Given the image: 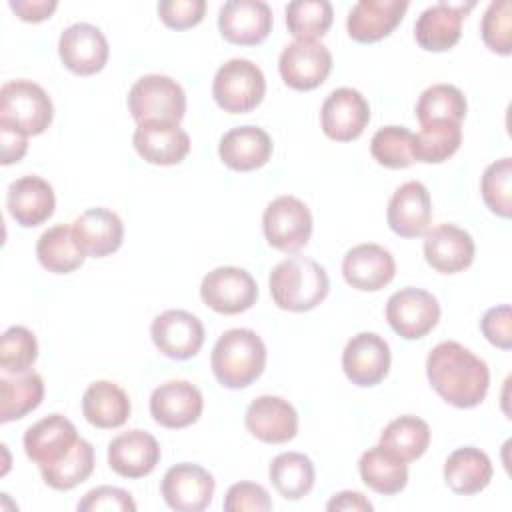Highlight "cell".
Returning a JSON list of instances; mask_svg holds the SVG:
<instances>
[{
    "mask_svg": "<svg viewBox=\"0 0 512 512\" xmlns=\"http://www.w3.org/2000/svg\"><path fill=\"white\" fill-rule=\"evenodd\" d=\"M426 376L436 394L456 408L482 404L490 386L488 364L454 340L440 342L428 352Z\"/></svg>",
    "mask_w": 512,
    "mask_h": 512,
    "instance_id": "1",
    "label": "cell"
},
{
    "mask_svg": "<svg viewBox=\"0 0 512 512\" xmlns=\"http://www.w3.org/2000/svg\"><path fill=\"white\" fill-rule=\"evenodd\" d=\"M274 304L288 312H308L330 292V278L324 266L308 256H290L278 262L268 278Z\"/></svg>",
    "mask_w": 512,
    "mask_h": 512,
    "instance_id": "2",
    "label": "cell"
},
{
    "mask_svg": "<svg viewBox=\"0 0 512 512\" xmlns=\"http://www.w3.org/2000/svg\"><path fill=\"white\" fill-rule=\"evenodd\" d=\"M266 344L250 328H230L214 344L210 366L224 388H246L266 368Z\"/></svg>",
    "mask_w": 512,
    "mask_h": 512,
    "instance_id": "3",
    "label": "cell"
},
{
    "mask_svg": "<svg viewBox=\"0 0 512 512\" xmlns=\"http://www.w3.org/2000/svg\"><path fill=\"white\" fill-rule=\"evenodd\" d=\"M54 118L48 92L26 78L8 80L0 88V124L12 126L26 136L46 132Z\"/></svg>",
    "mask_w": 512,
    "mask_h": 512,
    "instance_id": "4",
    "label": "cell"
},
{
    "mask_svg": "<svg viewBox=\"0 0 512 512\" xmlns=\"http://www.w3.org/2000/svg\"><path fill=\"white\" fill-rule=\"evenodd\" d=\"M266 94V78L258 64L248 58H230L214 74L212 96L230 114L254 110Z\"/></svg>",
    "mask_w": 512,
    "mask_h": 512,
    "instance_id": "5",
    "label": "cell"
},
{
    "mask_svg": "<svg viewBox=\"0 0 512 512\" xmlns=\"http://www.w3.org/2000/svg\"><path fill=\"white\" fill-rule=\"evenodd\" d=\"M128 110L138 124L146 120L180 122L186 114V92L170 76L146 74L132 84Z\"/></svg>",
    "mask_w": 512,
    "mask_h": 512,
    "instance_id": "6",
    "label": "cell"
},
{
    "mask_svg": "<svg viewBox=\"0 0 512 512\" xmlns=\"http://www.w3.org/2000/svg\"><path fill=\"white\" fill-rule=\"evenodd\" d=\"M262 230L272 248L294 254L312 236V212L300 198L282 194L264 208Z\"/></svg>",
    "mask_w": 512,
    "mask_h": 512,
    "instance_id": "7",
    "label": "cell"
},
{
    "mask_svg": "<svg viewBox=\"0 0 512 512\" xmlns=\"http://www.w3.org/2000/svg\"><path fill=\"white\" fill-rule=\"evenodd\" d=\"M200 298L218 314H240L256 304L258 284L244 268L218 266L202 278Z\"/></svg>",
    "mask_w": 512,
    "mask_h": 512,
    "instance_id": "8",
    "label": "cell"
},
{
    "mask_svg": "<svg viewBox=\"0 0 512 512\" xmlns=\"http://www.w3.org/2000/svg\"><path fill=\"white\" fill-rule=\"evenodd\" d=\"M386 320L404 340H418L436 328L440 304L428 290L406 286L388 298Z\"/></svg>",
    "mask_w": 512,
    "mask_h": 512,
    "instance_id": "9",
    "label": "cell"
},
{
    "mask_svg": "<svg viewBox=\"0 0 512 512\" xmlns=\"http://www.w3.org/2000/svg\"><path fill=\"white\" fill-rule=\"evenodd\" d=\"M278 70L286 86L300 92L314 90L332 72V54L318 40H294L282 48Z\"/></svg>",
    "mask_w": 512,
    "mask_h": 512,
    "instance_id": "10",
    "label": "cell"
},
{
    "mask_svg": "<svg viewBox=\"0 0 512 512\" xmlns=\"http://www.w3.org/2000/svg\"><path fill=\"white\" fill-rule=\"evenodd\" d=\"M216 482L212 474L192 462H180L166 470L160 482V494L168 508L176 512L206 510L214 498Z\"/></svg>",
    "mask_w": 512,
    "mask_h": 512,
    "instance_id": "11",
    "label": "cell"
},
{
    "mask_svg": "<svg viewBox=\"0 0 512 512\" xmlns=\"http://www.w3.org/2000/svg\"><path fill=\"white\" fill-rule=\"evenodd\" d=\"M368 122L370 104L356 88L340 86L322 102L320 126L330 140L352 142L362 136Z\"/></svg>",
    "mask_w": 512,
    "mask_h": 512,
    "instance_id": "12",
    "label": "cell"
},
{
    "mask_svg": "<svg viewBox=\"0 0 512 512\" xmlns=\"http://www.w3.org/2000/svg\"><path fill=\"white\" fill-rule=\"evenodd\" d=\"M390 362V346L376 332H358L342 350V370L360 388L380 384L388 376Z\"/></svg>",
    "mask_w": 512,
    "mask_h": 512,
    "instance_id": "13",
    "label": "cell"
},
{
    "mask_svg": "<svg viewBox=\"0 0 512 512\" xmlns=\"http://www.w3.org/2000/svg\"><path fill=\"white\" fill-rule=\"evenodd\" d=\"M154 346L172 360H188L196 356L204 344V324L186 310H164L150 324Z\"/></svg>",
    "mask_w": 512,
    "mask_h": 512,
    "instance_id": "14",
    "label": "cell"
},
{
    "mask_svg": "<svg viewBox=\"0 0 512 512\" xmlns=\"http://www.w3.org/2000/svg\"><path fill=\"white\" fill-rule=\"evenodd\" d=\"M58 56L70 72L78 76H92L106 66L110 46L98 26L90 22H76L62 30L58 38Z\"/></svg>",
    "mask_w": 512,
    "mask_h": 512,
    "instance_id": "15",
    "label": "cell"
},
{
    "mask_svg": "<svg viewBox=\"0 0 512 512\" xmlns=\"http://www.w3.org/2000/svg\"><path fill=\"white\" fill-rule=\"evenodd\" d=\"M272 8L262 0H228L218 12V30L224 40L238 46H254L272 30Z\"/></svg>",
    "mask_w": 512,
    "mask_h": 512,
    "instance_id": "16",
    "label": "cell"
},
{
    "mask_svg": "<svg viewBox=\"0 0 512 512\" xmlns=\"http://www.w3.org/2000/svg\"><path fill=\"white\" fill-rule=\"evenodd\" d=\"M204 410L202 392L188 380H168L150 394V414L156 424L178 430L194 424Z\"/></svg>",
    "mask_w": 512,
    "mask_h": 512,
    "instance_id": "17",
    "label": "cell"
},
{
    "mask_svg": "<svg viewBox=\"0 0 512 512\" xmlns=\"http://www.w3.org/2000/svg\"><path fill=\"white\" fill-rule=\"evenodd\" d=\"M134 150L142 160L156 166L180 164L190 152V136L178 122L146 120L140 122L132 136Z\"/></svg>",
    "mask_w": 512,
    "mask_h": 512,
    "instance_id": "18",
    "label": "cell"
},
{
    "mask_svg": "<svg viewBox=\"0 0 512 512\" xmlns=\"http://www.w3.org/2000/svg\"><path fill=\"white\" fill-rule=\"evenodd\" d=\"M246 430L264 444H284L298 434V412L282 396L254 398L244 414Z\"/></svg>",
    "mask_w": 512,
    "mask_h": 512,
    "instance_id": "19",
    "label": "cell"
},
{
    "mask_svg": "<svg viewBox=\"0 0 512 512\" xmlns=\"http://www.w3.org/2000/svg\"><path fill=\"white\" fill-rule=\"evenodd\" d=\"M474 2H436L424 8L414 24V38L428 52H446L462 36V22Z\"/></svg>",
    "mask_w": 512,
    "mask_h": 512,
    "instance_id": "20",
    "label": "cell"
},
{
    "mask_svg": "<svg viewBox=\"0 0 512 512\" xmlns=\"http://www.w3.org/2000/svg\"><path fill=\"white\" fill-rule=\"evenodd\" d=\"M390 230L402 238H418L428 232L432 222V198L428 188L418 180L400 184L386 210Z\"/></svg>",
    "mask_w": 512,
    "mask_h": 512,
    "instance_id": "21",
    "label": "cell"
},
{
    "mask_svg": "<svg viewBox=\"0 0 512 512\" xmlns=\"http://www.w3.org/2000/svg\"><path fill=\"white\" fill-rule=\"evenodd\" d=\"M396 274V262L390 250L374 242H362L352 246L342 260L344 280L362 292L382 290L392 282Z\"/></svg>",
    "mask_w": 512,
    "mask_h": 512,
    "instance_id": "22",
    "label": "cell"
},
{
    "mask_svg": "<svg viewBox=\"0 0 512 512\" xmlns=\"http://www.w3.org/2000/svg\"><path fill=\"white\" fill-rule=\"evenodd\" d=\"M424 258L440 274H458L472 266L476 246L468 230L456 224H438L424 234Z\"/></svg>",
    "mask_w": 512,
    "mask_h": 512,
    "instance_id": "23",
    "label": "cell"
},
{
    "mask_svg": "<svg viewBox=\"0 0 512 512\" xmlns=\"http://www.w3.org/2000/svg\"><path fill=\"white\" fill-rule=\"evenodd\" d=\"M160 462V444L146 430H128L114 436L108 444V466L122 478H144Z\"/></svg>",
    "mask_w": 512,
    "mask_h": 512,
    "instance_id": "24",
    "label": "cell"
},
{
    "mask_svg": "<svg viewBox=\"0 0 512 512\" xmlns=\"http://www.w3.org/2000/svg\"><path fill=\"white\" fill-rule=\"evenodd\" d=\"M76 426L62 414H48L28 426L22 444L26 456L38 466L58 462L78 442Z\"/></svg>",
    "mask_w": 512,
    "mask_h": 512,
    "instance_id": "25",
    "label": "cell"
},
{
    "mask_svg": "<svg viewBox=\"0 0 512 512\" xmlns=\"http://www.w3.org/2000/svg\"><path fill=\"white\" fill-rule=\"evenodd\" d=\"M6 208L16 224L24 228L40 226L54 214V188L48 180L36 174L16 178L8 186Z\"/></svg>",
    "mask_w": 512,
    "mask_h": 512,
    "instance_id": "26",
    "label": "cell"
},
{
    "mask_svg": "<svg viewBox=\"0 0 512 512\" xmlns=\"http://www.w3.org/2000/svg\"><path fill=\"white\" fill-rule=\"evenodd\" d=\"M406 10V0H360L348 12V36L360 44L378 42L394 32Z\"/></svg>",
    "mask_w": 512,
    "mask_h": 512,
    "instance_id": "27",
    "label": "cell"
},
{
    "mask_svg": "<svg viewBox=\"0 0 512 512\" xmlns=\"http://www.w3.org/2000/svg\"><path fill=\"white\" fill-rule=\"evenodd\" d=\"M274 144L266 130L246 124L230 128L218 142L220 160L236 172H252L262 168L272 156Z\"/></svg>",
    "mask_w": 512,
    "mask_h": 512,
    "instance_id": "28",
    "label": "cell"
},
{
    "mask_svg": "<svg viewBox=\"0 0 512 512\" xmlns=\"http://www.w3.org/2000/svg\"><path fill=\"white\" fill-rule=\"evenodd\" d=\"M72 234L86 256L104 258L122 246L124 224L108 208H88L72 222Z\"/></svg>",
    "mask_w": 512,
    "mask_h": 512,
    "instance_id": "29",
    "label": "cell"
},
{
    "mask_svg": "<svg viewBox=\"0 0 512 512\" xmlns=\"http://www.w3.org/2000/svg\"><path fill=\"white\" fill-rule=\"evenodd\" d=\"M492 474L494 468L488 454L476 446L456 448L444 462V482L460 496L482 492L490 484Z\"/></svg>",
    "mask_w": 512,
    "mask_h": 512,
    "instance_id": "30",
    "label": "cell"
},
{
    "mask_svg": "<svg viewBox=\"0 0 512 512\" xmlns=\"http://www.w3.org/2000/svg\"><path fill=\"white\" fill-rule=\"evenodd\" d=\"M130 412L128 394L110 380H96L82 394V414L96 428H120L130 418Z\"/></svg>",
    "mask_w": 512,
    "mask_h": 512,
    "instance_id": "31",
    "label": "cell"
},
{
    "mask_svg": "<svg viewBox=\"0 0 512 512\" xmlns=\"http://www.w3.org/2000/svg\"><path fill=\"white\" fill-rule=\"evenodd\" d=\"M44 398V380L38 372L26 370L18 374H0V422L24 418L36 410Z\"/></svg>",
    "mask_w": 512,
    "mask_h": 512,
    "instance_id": "32",
    "label": "cell"
},
{
    "mask_svg": "<svg viewBox=\"0 0 512 512\" xmlns=\"http://www.w3.org/2000/svg\"><path fill=\"white\" fill-rule=\"evenodd\" d=\"M36 258L52 274H70L84 264L86 254L76 244L72 226L54 224L36 242Z\"/></svg>",
    "mask_w": 512,
    "mask_h": 512,
    "instance_id": "33",
    "label": "cell"
},
{
    "mask_svg": "<svg viewBox=\"0 0 512 512\" xmlns=\"http://www.w3.org/2000/svg\"><path fill=\"white\" fill-rule=\"evenodd\" d=\"M386 452L402 462L418 460L430 444V426L426 420L404 414L386 424L378 442Z\"/></svg>",
    "mask_w": 512,
    "mask_h": 512,
    "instance_id": "34",
    "label": "cell"
},
{
    "mask_svg": "<svg viewBox=\"0 0 512 512\" xmlns=\"http://www.w3.org/2000/svg\"><path fill=\"white\" fill-rule=\"evenodd\" d=\"M358 470L362 482L384 496H394L402 492L408 484V466L406 462L394 458L380 444L366 450L358 460Z\"/></svg>",
    "mask_w": 512,
    "mask_h": 512,
    "instance_id": "35",
    "label": "cell"
},
{
    "mask_svg": "<svg viewBox=\"0 0 512 512\" xmlns=\"http://www.w3.org/2000/svg\"><path fill=\"white\" fill-rule=\"evenodd\" d=\"M268 476L284 500H300L314 488L316 470L306 454L282 452L272 458Z\"/></svg>",
    "mask_w": 512,
    "mask_h": 512,
    "instance_id": "36",
    "label": "cell"
},
{
    "mask_svg": "<svg viewBox=\"0 0 512 512\" xmlns=\"http://www.w3.org/2000/svg\"><path fill=\"white\" fill-rule=\"evenodd\" d=\"M92 472H94V448L84 438H78L74 448L58 462L40 466L42 480L50 488L60 492L76 488L78 484L88 480Z\"/></svg>",
    "mask_w": 512,
    "mask_h": 512,
    "instance_id": "37",
    "label": "cell"
},
{
    "mask_svg": "<svg viewBox=\"0 0 512 512\" xmlns=\"http://www.w3.org/2000/svg\"><path fill=\"white\" fill-rule=\"evenodd\" d=\"M468 104L466 96L460 88L452 84H432L428 86L418 102H416V118L420 126L432 124V122H462L466 116Z\"/></svg>",
    "mask_w": 512,
    "mask_h": 512,
    "instance_id": "38",
    "label": "cell"
},
{
    "mask_svg": "<svg viewBox=\"0 0 512 512\" xmlns=\"http://www.w3.org/2000/svg\"><path fill=\"white\" fill-rule=\"evenodd\" d=\"M462 144V126L458 122L424 124L414 134L412 156L416 162L440 164L454 156Z\"/></svg>",
    "mask_w": 512,
    "mask_h": 512,
    "instance_id": "39",
    "label": "cell"
},
{
    "mask_svg": "<svg viewBox=\"0 0 512 512\" xmlns=\"http://www.w3.org/2000/svg\"><path fill=\"white\" fill-rule=\"evenodd\" d=\"M286 26L296 40H316L328 32L334 10L328 0H294L286 4Z\"/></svg>",
    "mask_w": 512,
    "mask_h": 512,
    "instance_id": "40",
    "label": "cell"
},
{
    "mask_svg": "<svg viewBox=\"0 0 512 512\" xmlns=\"http://www.w3.org/2000/svg\"><path fill=\"white\" fill-rule=\"evenodd\" d=\"M412 142L414 134L406 126H384L374 132L370 154L384 168H408L414 162Z\"/></svg>",
    "mask_w": 512,
    "mask_h": 512,
    "instance_id": "41",
    "label": "cell"
},
{
    "mask_svg": "<svg viewBox=\"0 0 512 512\" xmlns=\"http://www.w3.org/2000/svg\"><path fill=\"white\" fill-rule=\"evenodd\" d=\"M480 192L484 204L500 218H510L512 214V158L504 156L486 166Z\"/></svg>",
    "mask_w": 512,
    "mask_h": 512,
    "instance_id": "42",
    "label": "cell"
},
{
    "mask_svg": "<svg viewBox=\"0 0 512 512\" xmlns=\"http://www.w3.org/2000/svg\"><path fill=\"white\" fill-rule=\"evenodd\" d=\"M38 358L36 336L26 326H10L0 336V368L18 374L32 368Z\"/></svg>",
    "mask_w": 512,
    "mask_h": 512,
    "instance_id": "43",
    "label": "cell"
},
{
    "mask_svg": "<svg viewBox=\"0 0 512 512\" xmlns=\"http://www.w3.org/2000/svg\"><path fill=\"white\" fill-rule=\"evenodd\" d=\"M480 34L484 44L502 56L512 52V6L510 0H494L488 4L482 22Z\"/></svg>",
    "mask_w": 512,
    "mask_h": 512,
    "instance_id": "44",
    "label": "cell"
},
{
    "mask_svg": "<svg viewBox=\"0 0 512 512\" xmlns=\"http://www.w3.org/2000/svg\"><path fill=\"white\" fill-rule=\"evenodd\" d=\"M78 512H134L136 502L130 492L116 486H96L78 502Z\"/></svg>",
    "mask_w": 512,
    "mask_h": 512,
    "instance_id": "45",
    "label": "cell"
},
{
    "mask_svg": "<svg viewBox=\"0 0 512 512\" xmlns=\"http://www.w3.org/2000/svg\"><path fill=\"white\" fill-rule=\"evenodd\" d=\"M224 510L226 512H244V510L268 512L272 510V500L264 486L256 482H236L226 492Z\"/></svg>",
    "mask_w": 512,
    "mask_h": 512,
    "instance_id": "46",
    "label": "cell"
},
{
    "mask_svg": "<svg viewBox=\"0 0 512 512\" xmlns=\"http://www.w3.org/2000/svg\"><path fill=\"white\" fill-rule=\"evenodd\" d=\"M206 12L204 0H162L158 2L160 20L174 30H186L202 22Z\"/></svg>",
    "mask_w": 512,
    "mask_h": 512,
    "instance_id": "47",
    "label": "cell"
},
{
    "mask_svg": "<svg viewBox=\"0 0 512 512\" xmlns=\"http://www.w3.org/2000/svg\"><path fill=\"white\" fill-rule=\"evenodd\" d=\"M480 330L484 338L496 348H512V310L508 304L488 308L480 320Z\"/></svg>",
    "mask_w": 512,
    "mask_h": 512,
    "instance_id": "48",
    "label": "cell"
},
{
    "mask_svg": "<svg viewBox=\"0 0 512 512\" xmlns=\"http://www.w3.org/2000/svg\"><path fill=\"white\" fill-rule=\"evenodd\" d=\"M0 144H2V164H14L24 158L28 150V136L22 134L20 130L0 124Z\"/></svg>",
    "mask_w": 512,
    "mask_h": 512,
    "instance_id": "49",
    "label": "cell"
},
{
    "mask_svg": "<svg viewBox=\"0 0 512 512\" xmlns=\"http://www.w3.org/2000/svg\"><path fill=\"white\" fill-rule=\"evenodd\" d=\"M10 10L24 22H42L58 8L56 0H10Z\"/></svg>",
    "mask_w": 512,
    "mask_h": 512,
    "instance_id": "50",
    "label": "cell"
},
{
    "mask_svg": "<svg viewBox=\"0 0 512 512\" xmlns=\"http://www.w3.org/2000/svg\"><path fill=\"white\" fill-rule=\"evenodd\" d=\"M328 512H372L374 506L372 502L356 490H342L338 494H334L328 504H326Z\"/></svg>",
    "mask_w": 512,
    "mask_h": 512,
    "instance_id": "51",
    "label": "cell"
}]
</instances>
